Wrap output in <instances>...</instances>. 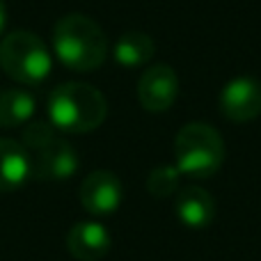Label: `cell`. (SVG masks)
Returning a JSON list of instances; mask_svg holds the SVG:
<instances>
[{
	"instance_id": "cell-1",
	"label": "cell",
	"mask_w": 261,
	"mask_h": 261,
	"mask_svg": "<svg viewBox=\"0 0 261 261\" xmlns=\"http://www.w3.org/2000/svg\"><path fill=\"white\" fill-rule=\"evenodd\" d=\"M53 50L64 67L73 71H94L106 62L108 39L90 16L67 14L53 28Z\"/></svg>"
},
{
	"instance_id": "cell-2",
	"label": "cell",
	"mask_w": 261,
	"mask_h": 261,
	"mask_svg": "<svg viewBox=\"0 0 261 261\" xmlns=\"http://www.w3.org/2000/svg\"><path fill=\"white\" fill-rule=\"evenodd\" d=\"M108 115L106 96L87 83H64L48 96V124L60 133H90Z\"/></svg>"
},
{
	"instance_id": "cell-3",
	"label": "cell",
	"mask_w": 261,
	"mask_h": 261,
	"mask_svg": "<svg viewBox=\"0 0 261 261\" xmlns=\"http://www.w3.org/2000/svg\"><path fill=\"white\" fill-rule=\"evenodd\" d=\"M21 144L25 147L32 165V179L62 181L76 174L78 156L73 147L48 122H35L23 130Z\"/></svg>"
},
{
	"instance_id": "cell-4",
	"label": "cell",
	"mask_w": 261,
	"mask_h": 261,
	"mask_svg": "<svg viewBox=\"0 0 261 261\" xmlns=\"http://www.w3.org/2000/svg\"><path fill=\"white\" fill-rule=\"evenodd\" d=\"M176 167L193 179L213 176L225 161V142L213 126L202 122L186 124L174 140Z\"/></svg>"
},
{
	"instance_id": "cell-5",
	"label": "cell",
	"mask_w": 261,
	"mask_h": 261,
	"mask_svg": "<svg viewBox=\"0 0 261 261\" xmlns=\"http://www.w3.org/2000/svg\"><path fill=\"white\" fill-rule=\"evenodd\" d=\"M0 67L12 81L39 85L50 76V50L35 32L16 30L0 41Z\"/></svg>"
},
{
	"instance_id": "cell-6",
	"label": "cell",
	"mask_w": 261,
	"mask_h": 261,
	"mask_svg": "<svg viewBox=\"0 0 261 261\" xmlns=\"http://www.w3.org/2000/svg\"><path fill=\"white\" fill-rule=\"evenodd\" d=\"M220 113L234 124L252 122L261 115V83L252 76H239L222 87Z\"/></svg>"
},
{
	"instance_id": "cell-7",
	"label": "cell",
	"mask_w": 261,
	"mask_h": 261,
	"mask_svg": "<svg viewBox=\"0 0 261 261\" xmlns=\"http://www.w3.org/2000/svg\"><path fill=\"white\" fill-rule=\"evenodd\" d=\"M176 94H179V78L167 64H153L138 81V99L149 113H165L176 101Z\"/></svg>"
},
{
	"instance_id": "cell-8",
	"label": "cell",
	"mask_w": 261,
	"mask_h": 261,
	"mask_svg": "<svg viewBox=\"0 0 261 261\" xmlns=\"http://www.w3.org/2000/svg\"><path fill=\"white\" fill-rule=\"evenodd\" d=\"M81 204L94 216L115 213L122 204V181L108 170H94L81 186Z\"/></svg>"
},
{
	"instance_id": "cell-9",
	"label": "cell",
	"mask_w": 261,
	"mask_h": 261,
	"mask_svg": "<svg viewBox=\"0 0 261 261\" xmlns=\"http://www.w3.org/2000/svg\"><path fill=\"white\" fill-rule=\"evenodd\" d=\"M67 248L78 261H99L110 250V231L101 222L81 220L69 231Z\"/></svg>"
},
{
	"instance_id": "cell-10",
	"label": "cell",
	"mask_w": 261,
	"mask_h": 261,
	"mask_svg": "<svg viewBox=\"0 0 261 261\" xmlns=\"http://www.w3.org/2000/svg\"><path fill=\"white\" fill-rule=\"evenodd\" d=\"M32 179V165L25 147L16 140L0 138V193L18 190Z\"/></svg>"
},
{
	"instance_id": "cell-11",
	"label": "cell",
	"mask_w": 261,
	"mask_h": 261,
	"mask_svg": "<svg viewBox=\"0 0 261 261\" xmlns=\"http://www.w3.org/2000/svg\"><path fill=\"white\" fill-rule=\"evenodd\" d=\"M176 218L190 229H202V227L211 225L213 213H216V204L208 190L199 188V186H186L176 195L174 204Z\"/></svg>"
},
{
	"instance_id": "cell-12",
	"label": "cell",
	"mask_w": 261,
	"mask_h": 261,
	"mask_svg": "<svg viewBox=\"0 0 261 261\" xmlns=\"http://www.w3.org/2000/svg\"><path fill=\"white\" fill-rule=\"evenodd\" d=\"M37 101L28 90H5L0 92V126L14 128L30 122L35 115Z\"/></svg>"
},
{
	"instance_id": "cell-13",
	"label": "cell",
	"mask_w": 261,
	"mask_h": 261,
	"mask_svg": "<svg viewBox=\"0 0 261 261\" xmlns=\"http://www.w3.org/2000/svg\"><path fill=\"white\" fill-rule=\"evenodd\" d=\"M153 53H156L153 39L149 35H144V32H126V35H122L113 50L115 60L122 67H128V69L147 64L153 58Z\"/></svg>"
},
{
	"instance_id": "cell-14",
	"label": "cell",
	"mask_w": 261,
	"mask_h": 261,
	"mask_svg": "<svg viewBox=\"0 0 261 261\" xmlns=\"http://www.w3.org/2000/svg\"><path fill=\"white\" fill-rule=\"evenodd\" d=\"M181 186V172L176 165H158L149 172L147 176V190L153 197H170Z\"/></svg>"
},
{
	"instance_id": "cell-15",
	"label": "cell",
	"mask_w": 261,
	"mask_h": 261,
	"mask_svg": "<svg viewBox=\"0 0 261 261\" xmlns=\"http://www.w3.org/2000/svg\"><path fill=\"white\" fill-rule=\"evenodd\" d=\"M5 23H7V9H5V3L0 0V35L5 30Z\"/></svg>"
}]
</instances>
